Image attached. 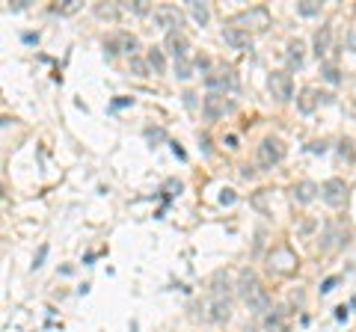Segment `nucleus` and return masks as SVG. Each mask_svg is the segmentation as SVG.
Returning <instances> with one entry per match:
<instances>
[{
  "instance_id": "nucleus-25",
  "label": "nucleus",
  "mask_w": 356,
  "mask_h": 332,
  "mask_svg": "<svg viewBox=\"0 0 356 332\" xmlns=\"http://www.w3.org/2000/svg\"><path fill=\"white\" fill-rule=\"evenodd\" d=\"M131 72L137 74V77H146V74H149V63L140 60V57H134V60H131Z\"/></svg>"
},
{
  "instance_id": "nucleus-31",
  "label": "nucleus",
  "mask_w": 356,
  "mask_h": 332,
  "mask_svg": "<svg viewBox=\"0 0 356 332\" xmlns=\"http://www.w3.org/2000/svg\"><path fill=\"white\" fill-rule=\"evenodd\" d=\"M348 45H350V51H353V53H356V27H353V30H350V39H348Z\"/></svg>"
},
{
  "instance_id": "nucleus-6",
  "label": "nucleus",
  "mask_w": 356,
  "mask_h": 332,
  "mask_svg": "<svg viewBox=\"0 0 356 332\" xmlns=\"http://www.w3.org/2000/svg\"><path fill=\"white\" fill-rule=\"evenodd\" d=\"M267 267H270L273 273H280V276H288V273L297 270V256L288 247H276L270 252V258H267Z\"/></svg>"
},
{
  "instance_id": "nucleus-11",
  "label": "nucleus",
  "mask_w": 356,
  "mask_h": 332,
  "mask_svg": "<svg viewBox=\"0 0 356 332\" xmlns=\"http://www.w3.org/2000/svg\"><path fill=\"white\" fill-rule=\"evenodd\" d=\"M267 21H270L267 9H264V6H252L250 13H241V15L235 18V24H250V27H255V30H264Z\"/></svg>"
},
{
  "instance_id": "nucleus-9",
  "label": "nucleus",
  "mask_w": 356,
  "mask_h": 332,
  "mask_svg": "<svg viewBox=\"0 0 356 332\" xmlns=\"http://www.w3.org/2000/svg\"><path fill=\"white\" fill-rule=\"evenodd\" d=\"M166 51L172 53V60H175V63L191 60V42H187L181 33H170V36H166Z\"/></svg>"
},
{
  "instance_id": "nucleus-33",
  "label": "nucleus",
  "mask_w": 356,
  "mask_h": 332,
  "mask_svg": "<svg viewBox=\"0 0 356 332\" xmlns=\"http://www.w3.org/2000/svg\"><path fill=\"white\" fill-rule=\"evenodd\" d=\"M336 317H339V320H344V317H348V308H344V306H341V308H336Z\"/></svg>"
},
{
  "instance_id": "nucleus-24",
  "label": "nucleus",
  "mask_w": 356,
  "mask_h": 332,
  "mask_svg": "<svg viewBox=\"0 0 356 332\" xmlns=\"http://www.w3.org/2000/svg\"><path fill=\"white\" fill-rule=\"evenodd\" d=\"M125 9H128V13H134V15H146V13H152V6L146 3V0H134V3H125Z\"/></svg>"
},
{
  "instance_id": "nucleus-19",
  "label": "nucleus",
  "mask_w": 356,
  "mask_h": 332,
  "mask_svg": "<svg viewBox=\"0 0 356 332\" xmlns=\"http://www.w3.org/2000/svg\"><path fill=\"white\" fill-rule=\"evenodd\" d=\"M146 63H149V69H152L154 74H163V69H166V57H163L161 48H149Z\"/></svg>"
},
{
  "instance_id": "nucleus-29",
  "label": "nucleus",
  "mask_w": 356,
  "mask_h": 332,
  "mask_svg": "<svg viewBox=\"0 0 356 332\" xmlns=\"http://www.w3.org/2000/svg\"><path fill=\"white\" fill-rule=\"evenodd\" d=\"M324 77H327V81H330V83H339V81H341V74H339V69H327V72H324Z\"/></svg>"
},
{
  "instance_id": "nucleus-20",
  "label": "nucleus",
  "mask_w": 356,
  "mask_h": 332,
  "mask_svg": "<svg viewBox=\"0 0 356 332\" xmlns=\"http://www.w3.org/2000/svg\"><path fill=\"white\" fill-rule=\"evenodd\" d=\"M187 6H191V13H193V18H196V24H199V27H205V24H208V18H211L208 6L202 3V0H187Z\"/></svg>"
},
{
  "instance_id": "nucleus-3",
  "label": "nucleus",
  "mask_w": 356,
  "mask_h": 332,
  "mask_svg": "<svg viewBox=\"0 0 356 332\" xmlns=\"http://www.w3.org/2000/svg\"><path fill=\"white\" fill-rule=\"evenodd\" d=\"M267 90H270V95L276 98V101H291L294 98V81L288 72H270V77H267Z\"/></svg>"
},
{
  "instance_id": "nucleus-4",
  "label": "nucleus",
  "mask_w": 356,
  "mask_h": 332,
  "mask_svg": "<svg viewBox=\"0 0 356 332\" xmlns=\"http://www.w3.org/2000/svg\"><path fill=\"white\" fill-rule=\"evenodd\" d=\"M152 18L161 30H166V36H170V33H181V27H184V15L178 13L175 6H158L152 13Z\"/></svg>"
},
{
  "instance_id": "nucleus-7",
  "label": "nucleus",
  "mask_w": 356,
  "mask_h": 332,
  "mask_svg": "<svg viewBox=\"0 0 356 332\" xmlns=\"http://www.w3.org/2000/svg\"><path fill=\"white\" fill-rule=\"evenodd\" d=\"M229 110H232V101H226V95L222 92H208L202 98V113H205L208 122H217L220 116H226Z\"/></svg>"
},
{
  "instance_id": "nucleus-18",
  "label": "nucleus",
  "mask_w": 356,
  "mask_h": 332,
  "mask_svg": "<svg viewBox=\"0 0 356 332\" xmlns=\"http://www.w3.org/2000/svg\"><path fill=\"white\" fill-rule=\"evenodd\" d=\"M306 60V45L300 39H291L288 42V63H291V69H300Z\"/></svg>"
},
{
  "instance_id": "nucleus-2",
  "label": "nucleus",
  "mask_w": 356,
  "mask_h": 332,
  "mask_svg": "<svg viewBox=\"0 0 356 332\" xmlns=\"http://www.w3.org/2000/svg\"><path fill=\"white\" fill-rule=\"evenodd\" d=\"M229 317H232V300L211 294L202 306V320H208V324H226Z\"/></svg>"
},
{
  "instance_id": "nucleus-13",
  "label": "nucleus",
  "mask_w": 356,
  "mask_h": 332,
  "mask_svg": "<svg viewBox=\"0 0 356 332\" xmlns=\"http://www.w3.org/2000/svg\"><path fill=\"white\" fill-rule=\"evenodd\" d=\"M318 193H321V187H318L315 181H300V184H294V190H291L294 202H300V205L315 202V196H318Z\"/></svg>"
},
{
  "instance_id": "nucleus-1",
  "label": "nucleus",
  "mask_w": 356,
  "mask_h": 332,
  "mask_svg": "<svg viewBox=\"0 0 356 332\" xmlns=\"http://www.w3.org/2000/svg\"><path fill=\"white\" fill-rule=\"evenodd\" d=\"M285 158V146L280 137H264L259 142V151H255V160H259L261 169H273L276 163Z\"/></svg>"
},
{
  "instance_id": "nucleus-30",
  "label": "nucleus",
  "mask_w": 356,
  "mask_h": 332,
  "mask_svg": "<svg viewBox=\"0 0 356 332\" xmlns=\"http://www.w3.org/2000/svg\"><path fill=\"white\" fill-rule=\"evenodd\" d=\"M44 256H48V247H42V249H39V256H36V261H33V267H42Z\"/></svg>"
},
{
  "instance_id": "nucleus-28",
  "label": "nucleus",
  "mask_w": 356,
  "mask_h": 332,
  "mask_svg": "<svg viewBox=\"0 0 356 332\" xmlns=\"http://www.w3.org/2000/svg\"><path fill=\"white\" fill-rule=\"evenodd\" d=\"M336 285H339V276H330V279H327L324 285H321V294H330Z\"/></svg>"
},
{
  "instance_id": "nucleus-8",
  "label": "nucleus",
  "mask_w": 356,
  "mask_h": 332,
  "mask_svg": "<svg viewBox=\"0 0 356 332\" xmlns=\"http://www.w3.org/2000/svg\"><path fill=\"white\" fill-rule=\"evenodd\" d=\"M222 39H226V45L235 48V51H250L252 48V39H250L247 27H226L222 30Z\"/></svg>"
},
{
  "instance_id": "nucleus-16",
  "label": "nucleus",
  "mask_w": 356,
  "mask_h": 332,
  "mask_svg": "<svg viewBox=\"0 0 356 332\" xmlns=\"http://www.w3.org/2000/svg\"><path fill=\"white\" fill-rule=\"evenodd\" d=\"M259 285H261V282L255 279V273H252V270H241V279H238V285H235V288H238V294L243 297V300H247V297H250Z\"/></svg>"
},
{
  "instance_id": "nucleus-23",
  "label": "nucleus",
  "mask_w": 356,
  "mask_h": 332,
  "mask_svg": "<svg viewBox=\"0 0 356 332\" xmlns=\"http://www.w3.org/2000/svg\"><path fill=\"white\" fill-rule=\"evenodd\" d=\"M81 9V0H63V6H54V13H60V15H72Z\"/></svg>"
},
{
  "instance_id": "nucleus-10",
  "label": "nucleus",
  "mask_w": 356,
  "mask_h": 332,
  "mask_svg": "<svg viewBox=\"0 0 356 332\" xmlns=\"http://www.w3.org/2000/svg\"><path fill=\"white\" fill-rule=\"evenodd\" d=\"M205 86L211 92H220V90H232L235 86V77H232L229 69H214L211 74H205Z\"/></svg>"
},
{
  "instance_id": "nucleus-22",
  "label": "nucleus",
  "mask_w": 356,
  "mask_h": 332,
  "mask_svg": "<svg viewBox=\"0 0 356 332\" xmlns=\"http://www.w3.org/2000/svg\"><path fill=\"white\" fill-rule=\"evenodd\" d=\"M175 77H181V81H191V77H193V65H191V60L175 63Z\"/></svg>"
},
{
  "instance_id": "nucleus-32",
  "label": "nucleus",
  "mask_w": 356,
  "mask_h": 332,
  "mask_svg": "<svg viewBox=\"0 0 356 332\" xmlns=\"http://www.w3.org/2000/svg\"><path fill=\"white\" fill-rule=\"evenodd\" d=\"M226 146L229 149H238V137H226Z\"/></svg>"
},
{
  "instance_id": "nucleus-17",
  "label": "nucleus",
  "mask_w": 356,
  "mask_h": 332,
  "mask_svg": "<svg viewBox=\"0 0 356 332\" xmlns=\"http://www.w3.org/2000/svg\"><path fill=\"white\" fill-rule=\"evenodd\" d=\"M321 98H327V95H321L318 90H303V92H300V98H297V107L303 110V113H312V110L321 104Z\"/></svg>"
},
{
  "instance_id": "nucleus-15",
  "label": "nucleus",
  "mask_w": 356,
  "mask_h": 332,
  "mask_svg": "<svg viewBox=\"0 0 356 332\" xmlns=\"http://www.w3.org/2000/svg\"><path fill=\"white\" fill-rule=\"evenodd\" d=\"M137 48H140V42H137V36H128V33H122V36L116 39V42H110V53H116V51H122V53H128V57L134 60L137 57Z\"/></svg>"
},
{
  "instance_id": "nucleus-21",
  "label": "nucleus",
  "mask_w": 356,
  "mask_h": 332,
  "mask_svg": "<svg viewBox=\"0 0 356 332\" xmlns=\"http://www.w3.org/2000/svg\"><path fill=\"white\" fill-rule=\"evenodd\" d=\"M297 13L303 18H315L321 13V3H318V0H303V3H297Z\"/></svg>"
},
{
  "instance_id": "nucleus-5",
  "label": "nucleus",
  "mask_w": 356,
  "mask_h": 332,
  "mask_svg": "<svg viewBox=\"0 0 356 332\" xmlns=\"http://www.w3.org/2000/svg\"><path fill=\"white\" fill-rule=\"evenodd\" d=\"M321 199H324L330 208H344V202H348V184L341 179H327L321 184Z\"/></svg>"
},
{
  "instance_id": "nucleus-34",
  "label": "nucleus",
  "mask_w": 356,
  "mask_h": 332,
  "mask_svg": "<svg viewBox=\"0 0 356 332\" xmlns=\"http://www.w3.org/2000/svg\"><path fill=\"white\" fill-rule=\"evenodd\" d=\"M267 332H288V326H276V329H267Z\"/></svg>"
},
{
  "instance_id": "nucleus-26",
  "label": "nucleus",
  "mask_w": 356,
  "mask_h": 332,
  "mask_svg": "<svg viewBox=\"0 0 356 332\" xmlns=\"http://www.w3.org/2000/svg\"><path fill=\"white\" fill-rule=\"evenodd\" d=\"M95 13L102 15V18H116L119 9H116V6H95Z\"/></svg>"
},
{
  "instance_id": "nucleus-12",
  "label": "nucleus",
  "mask_w": 356,
  "mask_h": 332,
  "mask_svg": "<svg viewBox=\"0 0 356 332\" xmlns=\"http://www.w3.org/2000/svg\"><path fill=\"white\" fill-rule=\"evenodd\" d=\"M243 303H247V308H250V312L252 315H261V312H270V294H267V288H255V291L247 297V300H243Z\"/></svg>"
},
{
  "instance_id": "nucleus-14",
  "label": "nucleus",
  "mask_w": 356,
  "mask_h": 332,
  "mask_svg": "<svg viewBox=\"0 0 356 332\" xmlns=\"http://www.w3.org/2000/svg\"><path fill=\"white\" fill-rule=\"evenodd\" d=\"M330 48H332V27L324 24V27L315 33V57H318V60H324L327 53H330Z\"/></svg>"
},
{
  "instance_id": "nucleus-27",
  "label": "nucleus",
  "mask_w": 356,
  "mask_h": 332,
  "mask_svg": "<svg viewBox=\"0 0 356 332\" xmlns=\"http://www.w3.org/2000/svg\"><path fill=\"white\" fill-rule=\"evenodd\" d=\"M235 199H238V196H235V190H222V193H220V205H232Z\"/></svg>"
}]
</instances>
